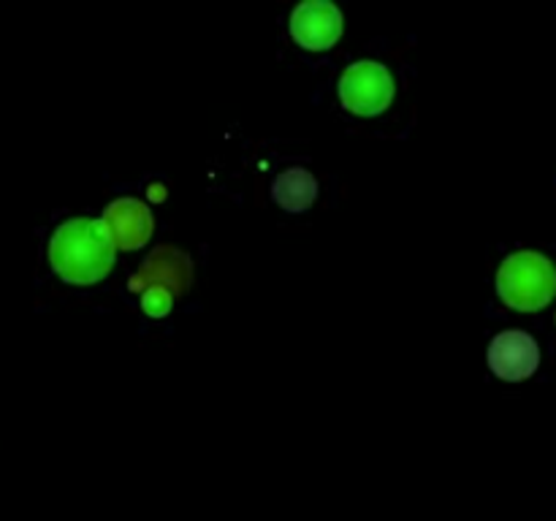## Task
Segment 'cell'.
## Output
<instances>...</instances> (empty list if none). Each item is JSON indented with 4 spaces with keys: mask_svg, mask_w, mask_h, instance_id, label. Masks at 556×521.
<instances>
[{
    "mask_svg": "<svg viewBox=\"0 0 556 521\" xmlns=\"http://www.w3.org/2000/svg\"><path fill=\"white\" fill-rule=\"evenodd\" d=\"M271 193H275V201L282 206V209L302 212L307 209V206L315 201V195H318V182H315V177L307 171V168L293 166L277 177L275 190H271Z\"/></svg>",
    "mask_w": 556,
    "mask_h": 521,
    "instance_id": "cell-7",
    "label": "cell"
},
{
    "mask_svg": "<svg viewBox=\"0 0 556 521\" xmlns=\"http://www.w3.org/2000/svg\"><path fill=\"white\" fill-rule=\"evenodd\" d=\"M117 244L106 223L92 217H74L58 226L49 242L52 269L71 285H92L112 271Z\"/></svg>",
    "mask_w": 556,
    "mask_h": 521,
    "instance_id": "cell-1",
    "label": "cell"
},
{
    "mask_svg": "<svg viewBox=\"0 0 556 521\" xmlns=\"http://www.w3.org/2000/svg\"><path fill=\"white\" fill-rule=\"evenodd\" d=\"M497 291L508 307L521 313L543 309L556 293V269L552 260L532 250L508 255L497 271Z\"/></svg>",
    "mask_w": 556,
    "mask_h": 521,
    "instance_id": "cell-2",
    "label": "cell"
},
{
    "mask_svg": "<svg viewBox=\"0 0 556 521\" xmlns=\"http://www.w3.org/2000/svg\"><path fill=\"white\" fill-rule=\"evenodd\" d=\"M489 367L497 378L519 383L541 367V347L527 331H503L489 345Z\"/></svg>",
    "mask_w": 556,
    "mask_h": 521,
    "instance_id": "cell-5",
    "label": "cell"
},
{
    "mask_svg": "<svg viewBox=\"0 0 556 521\" xmlns=\"http://www.w3.org/2000/svg\"><path fill=\"white\" fill-rule=\"evenodd\" d=\"M291 36L299 47L320 49L334 47L342 36V14L331 0H307L299 3L291 14Z\"/></svg>",
    "mask_w": 556,
    "mask_h": 521,
    "instance_id": "cell-4",
    "label": "cell"
},
{
    "mask_svg": "<svg viewBox=\"0 0 556 521\" xmlns=\"http://www.w3.org/2000/svg\"><path fill=\"white\" fill-rule=\"evenodd\" d=\"M106 228L114 244L125 250H136L150 239L152 212L150 206L136 199H119L106 209Z\"/></svg>",
    "mask_w": 556,
    "mask_h": 521,
    "instance_id": "cell-6",
    "label": "cell"
},
{
    "mask_svg": "<svg viewBox=\"0 0 556 521\" xmlns=\"http://www.w3.org/2000/svg\"><path fill=\"white\" fill-rule=\"evenodd\" d=\"M340 101L362 117H375L394 101V76L378 60H358L342 74Z\"/></svg>",
    "mask_w": 556,
    "mask_h": 521,
    "instance_id": "cell-3",
    "label": "cell"
}]
</instances>
